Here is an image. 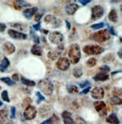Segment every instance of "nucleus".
I'll use <instances>...</instances> for the list:
<instances>
[{
	"instance_id": "1",
	"label": "nucleus",
	"mask_w": 122,
	"mask_h": 124,
	"mask_svg": "<svg viewBox=\"0 0 122 124\" xmlns=\"http://www.w3.org/2000/svg\"><path fill=\"white\" fill-rule=\"evenodd\" d=\"M69 58L70 63L72 64H78L79 61L81 59V48L78 44L77 43H72L69 46Z\"/></svg>"
},
{
	"instance_id": "2",
	"label": "nucleus",
	"mask_w": 122,
	"mask_h": 124,
	"mask_svg": "<svg viewBox=\"0 0 122 124\" xmlns=\"http://www.w3.org/2000/svg\"><path fill=\"white\" fill-rule=\"evenodd\" d=\"M37 87L45 95L51 96L54 92V85L48 79H41L37 84Z\"/></svg>"
},
{
	"instance_id": "3",
	"label": "nucleus",
	"mask_w": 122,
	"mask_h": 124,
	"mask_svg": "<svg viewBox=\"0 0 122 124\" xmlns=\"http://www.w3.org/2000/svg\"><path fill=\"white\" fill-rule=\"evenodd\" d=\"M90 39L98 42H104L110 39V34L108 33V30H101L100 31L92 33L90 36Z\"/></svg>"
},
{
	"instance_id": "4",
	"label": "nucleus",
	"mask_w": 122,
	"mask_h": 124,
	"mask_svg": "<svg viewBox=\"0 0 122 124\" xmlns=\"http://www.w3.org/2000/svg\"><path fill=\"white\" fill-rule=\"evenodd\" d=\"M105 49L97 45H88L83 48V51L88 55H97L104 52Z\"/></svg>"
},
{
	"instance_id": "5",
	"label": "nucleus",
	"mask_w": 122,
	"mask_h": 124,
	"mask_svg": "<svg viewBox=\"0 0 122 124\" xmlns=\"http://www.w3.org/2000/svg\"><path fill=\"white\" fill-rule=\"evenodd\" d=\"M44 20L47 25L52 28H57L62 25V21L60 18H57L52 15H47Z\"/></svg>"
},
{
	"instance_id": "6",
	"label": "nucleus",
	"mask_w": 122,
	"mask_h": 124,
	"mask_svg": "<svg viewBox=\"0 0 122 124\" xmlns=\"http://www.w3.org/2000/svg\"><path fill=\"white\" fill-rule=\"evenodd\" d=\"M63 39V35L60 32H59V31H54V32H51L49 34V36H48V39H49L51 43H52L53 45L59 46L62 44Z\"/></svg>"
},
{
	"instance_id": "7",
	"label": "nucleus",
	"mask_w": 122,
	"mask_h": 124,
	"mask_svg": "<svg viewBox=\"0 0 122 124\" xmlns=\"http://www.w3.org/2000/svg\"><path fill=\"white\" fill-rule=\"evenodd\" d=\"M104 15V8L102 6L98 5L91 8V21H96L101 18Z\"/></svg>"
},
{
	"instance_id": "8",
	"label": "nucleus",
	"mask_w": 122,
	"mask_h": 124,
	"mask_svg": "<svg viewBox=\"0 0 122 124\" xmlns=\"http://www.w3.org/2000/svg\"><path fill=\"white\" fill-rule=\"evenodd\" d=\"M56 67L58 70L61 71H66L68 70L70 67V61L66 57L60 58L56 63Z\"/></svg>"
},
{
	"instance_id": "9",
	"label": "nucleus",
	"mask_w": 122,
	"mask_h": 124,
	"mask_svg": "<svg viewBox=\"0 0 122 124\" xmlns=\"http://www.w3.org/2000/svg\"><path fill=\"white\" fill-rule=\"evenodd\" d=\"M94 106L96 110L98 112L99 115L101 116H104L107 114V108L106 104L102 101H97L94 103Z\"/></svg>"
},
{
	"instance_id": "10",
	"label": "nucleus",
	"mask_w": 122,
	"mask_h": 124,
	"mask_svg": "<svg viewBox=\"0 0 122 124\" xmlns=\"http://www.w3.org/2000/svg\"><path fill=\"white\" fill-rule=\"evenodd\" d=\"M36 114H37V110H36L35 107L31 106V105L25 108V110L23 112V116L27 120H33L36 116Z\"/></svg>"
},
{
	"instance_id": "11",
	"label": "nucleus",
	"mask_w": 122,
	"mask_h": 124,
	"mask_svg": "<svg viewBox=\"0 0 122 124\" xmlns=\"http://www.w3.org/2000/svg\"><path fill=\"white\" fill-rule=\"evenodd\" d=\"M64 46L63 44L59 45L55 49H54L53 51H51L48 52L47 54V57L51 60H56L60 57L61 54H63V52L64 50Z\"/></svg>"
},
{
	"instance_id": "12",
	"label": "nucleus",
	"mask_w": 122,
	"mask_h": 124,
	"mask_svg": "<svg viewBox=\"0 0 122 124\" xmlns=\"http://www.w3.org/2000/svg\"><path fill=\"white\" fill-rule=\"evenodd\" d=\"M8 33L10 37H11L12 39H17V40H23L26 39L27 38V35L23 33L20 31H17L13 29H10L8 30Z\"/></svg>"
},
{
	"instance_id": "13",
	"label": "nucleus",
	"mask_w": 122,
	"mask_h": 124,
	"mask_svg": "<svg viewBox=\"0 0 122 124\" xmlns=\"http://www.w3.org/2000/svg\"><path fill=\"white\" fill-rule=\"evenodd\" d=\"M90 95L91 97L93 98L96 99V100H101L103 98H104V95H105V92L104 89H103L102 87H96L94 88L90 92Z\"/></svg>"
},
{
	"instance_id": "14",
	"label": "nucleus",
	"mask_w": 122,
	"mask_h": 124,
	"mask_svg": "<svg viewBox=\"0 0 122 124\" xmlns=\"http://www.w3.org/2000/svg\"><path fill=\"white\" fill-rule=\"evenodd\" d=\"M78 8H79V6L77 3L71 2V3H69L68 5H66V6L65 7V11L67 15H75V13L77 11Z\"/></svg>"
},
{
	"instance_id": "15",
	"label": "nucleus",
	"mask_w": 122,
	"mask_h": 124,
	"mask_svg": "<svg viewBox=\"0 0 122 124\" xmlns=\"http://www.w3.org/2000/svg\"><path fill=\"white\" fill-rule=\"evenodd\" d=\"M109 79V75L108 73L103 72V71H99L96 75L94 77V80L96 82H103L106 81Z\"/></svg>"
},
{
	"instance_id": "16",
	"label": "nucleus",
	"mask_w": 122,
	"mask_h": 124,
	"mask_svg": "<svg viewBox=\"0 0 122 124\" xmlns=\"http://www.w3.org/2000/svg\"><path fill=\"white\" fill-rule=\"evenodd\" d=\"M2 49L5 53L8 54H12L13 53H14L16 48L13 43H11L10 42H6L2 46Z\"/></svg>"
},
{
	"instance_id": "17",
	"label": "nucleus",
	"mask_w": 122,
	"mask_h": 124,
	"mask_svg": "<svg viewBox=\"0 0 122 124\" xmlns=\"http://www.w3.org/2000/svg\"><path fill=\"white\" fill-rule=\"evenodd\" d=\"M38 11H39V8L37 7H33V8H27L23 11V15L27 18V19L30 20L35 13H37Z\"/></svg>"
},
{
	"instance_id": "18",
	"label": "nucleus",
	"mask_w": 122,
	"mask_h": 124,
	"mask_svg": "<svg viewBox=\"0 0 122 124\" xmlns=\"http://www.w3.org/2000/svg\"><path fill=\"white\" fill-rule=\"evenodd\" d=\"M61 115H62L64 124H74V120L72 118V114L70 112L65 110Z\"/></svg>"
},
{
	"instance_id": "19",
	"label": "nucleus",
	"mask_w": 122,
	"mask_h": 124,
	"mask_svg": "<svg viewBox=\"0 0 122 124\" xmlns=\"http://www.w3.org/2000/svg\"><path fill=\"white\" fill-rule=\"evenodd\" d=\"M41 124H60V118L56 114H54L51 117L43 121Z\"/></svg>"
},
{
	"instance_id": "20",
	"label": "nucleus",
	"mask_w": 122,
	"mask_h": 124,
	"mask_svg": "<svg viewBox=\"0 0 122 124\" xmlns=\"http://www.w3.org/2000/svg\"><path fill=\"white\" fill-rule=\"evenodd\" d=\"M106 122L110 124H120V120L117 116L116 114L112 113L106 117Z\"/></svg>"
},
{
	"instance_id": "21",
	"label": "nucleus",
	"mask_w": 122,
	"mask_h": 124,
	"mask_svg": "<svg viewBox=\"0 0 122 124\" xmlns=\"http://www.w3.org/2000/svg\"><path fill=\"white\" fill-rule=\"evenodd\" d=\"M31 53L34 55H37V56H41L42 53H43V50L42 48L39 44H35L33 46L31 50H30Z\"/></svg>"
},
{
	"instance_id": "22",
	"label": "nucleus",
	"mask_w": 122,
	"mask_h": 124,
	"mask_svg": "<svg viewBox=\"0 0 122 124\" xmlns=\"http://www.w3.org/2000/svg\"><path fill=\"white\" fill-rule=\"evenodd\" d=\"M10 64H11V62L8 60V58L5 57L2 60L1 63H0V71H1V72H5V70L10 66Z\"/></svg>"
},
{
	"instance_id": "23",
	"label": "nucleus",
	"mask_w": 122,
	"mask_h": 124,
	"mask_svg": "<svg viewBox=\"0 0 122 124\" xmlns=\"http://www.w3.org/2000/svg\"><path fill=\"white\" fill-rule=\"evenodd\" d=\"M108 17V20L113 23H116L118 21V14L115 9H112L110 12H109Z\"/></svg>"
},
{
	"instance_id": "24",
	"label": "nucleus",
	"mask_w": 122,
	"mask_h": 124,
	"mask_svg": "<svg viewBox=\"0 0 122 124\" xmlns=\"http://www.w3.org/2000/svg\"><path fill=\"white\" fill-rule=\"evenodd\" d=\"M72 74L75 78H80L83 75V71H82V67L78 66L75 67L72 70Z\"/></svg>"
},
{
	"instance_id": "25",
	"label": "nucleus",
	"mask_w": 122,
	"mask_h": 124,
	"mask_svg": "<svg viewBox=\"0 0 122 124\" xmlns=\"http://www.w3.org/2000/svg\"><path fill=\"white\" fill-rule=\"evenodd\" d=\"M66 89L69 94H76V93H78V88L75 85H72V84L67 85Z\"/></svg>"
},
{
	"instance_id": "26",
	"label": "nucleus",
	"mask_w": 122,
	"mask_h": 124,
	"mask_svg": "<svg viewBox=\"0 0 122 124\" xmlns=\"http://www.w3.org/2000/svg\"><path fill=\"white\" fill-rule=\"evenodd\" d=\"M20 81L21 83L27 86H30V87H33V86L35 85V81H33V80H30V79H26L25 77H22L20 78Z\"/></svg>"
},
{
	"instance_id": "27",
	"label": "nucleus",
	"mask_w": 122,
	"mask_h": 124,
	"mask_svg": "<svg viewBox=\"0 0 122 124\" xmlns=\"http://www.w3.org/2000/svg\"><path fill=\"white\" fill-rule=\"evenodd\" d=\"M15 4H16V7L20 9L21 8H27V7H29V6H31V4L26 2V1H16L15 2Z\"/></svg>"
},
{
	"instance_id": "28",
	"label": "nucleus",
	"mask_w": 122,
	"mask_h": 124,
	"mask_svg": "<svg viewBox=\"0 0 122 124\" xmlns=\"http://www.w3.org/2000/svg\"><path fill=\"white\" fill-rule=\"evenodd\" d=\"M30 36H31L32 39L33 40V42L35 43V44H39L40 42V39H39V36L34 32V30L32 27L30 28Z\"/></svg>"
},
{
	"instance_id": "29",
	"label": "nucleus",
	"mask_w": 122,
	"mask_h": 124,
	"mask_svg": "<svg viewBox=\"0 0 122 124\" xmlns=\"http://www.w3.org/2000/svg\"><path fill=\"white\" fill-rule=\"evenodd\" d=\"M2 82L5 83L6 85H8L9 86H12V85H14L16 84V83L14 81H13L10 77H2L0 79Z\"/></svg>"
},
{
	"instance_id": "30",
	"label": "nucleus",
	"mask_w": 122,
	"mask_h": 124,
	"mask_svg": "<svg viewBox=\"0 0 122 124\" xmlns=\"http://www.w3.org/2000/svg\"><path fill=\"white\" fill-rule=\"evenodd\" d=\"M110 102H111V104H112L114 105H121L122 104V100L120 97L112 96L110 98Z\"/></svg>"
},
{
	"instance_id": "31",
	"label": "nucleus",
	"mask_w": 122,
	"mask_h": 124,
	"mask_svg": "<svg viewBox=\"0 0 122 124\" xmlns=\"http://www.w3.org/2000/svg\"><path fill=\"white\" fill-rule=\"evenodd\" d=\"M39 112H40V114L42 117H44L47 115L49 114L50 113V110L47 109V107H46L45 105L44 106H42L40 109H39Z\"/></svg>"
},
{
	"instance_id": "32",
	"label": "nucleus",
	"mask_w": 122,
	"mask_h": 124,
	"mask_svg": "<svg viewBox=\"0 0 122 124\" xmlns=\"http://www.w3.org/2000/svg\"><path fill=\"white\" fill-rule=\"evenodd\" d=\"M115 60V57L112 54H108L106 56L102 58V61L105 63H108V62H112Z\"/></svg>"
},
{
	"instance_id": "33",
	"label": "nucleus",
	"mask_w": 122,
	"mask_h": 124,
	"mask_svg": "<svg viewBox=\"0 0 122 124\" xmlns=\"http://www.w3.org/2000/svg\"><path fill=\"white\" fill-rule=\"evenodd\" d=\"M105 23L104 22H100V23H94L92 24L90 26V28L93 30H100V29H102L105 27Z\"/></svg>"
},
{
	"instance_id": "34",
	"label": "nucleus",
	"mask_w": 122,
	"mask_h": 124,
	"mask_svg": "<svg viewBox=\"0 0 122 124\" xmlns=\"http://www.w3.org/2000/svg\"><path fill=\"white\" fill-rule=\"evenodd\" d=\"M1 98L2 99V101H5V102H8L9 103L10 102V98H9V96H8V92L7 90H4L2 94H1Z\"/></svg>"
},
{
	"instance_id": "35",
	"label": "nucleus",
	"mask_w": 122,
	"mask_h": 124,
	"mask_svg": "<svg viewBox=\"0 0 122 124\" xmlns=\"http://www.w3.org/2000/svg\"><path fill=\"white\" fill-rule=\"evenodd\" d=\"M97 63V61L95 58H91L90 59H88L86 62V65L88 67H94Z\"/></svg>"
},
{
	"instance_id": "36",
	"label": "nucleus",
	"mask_w": 122,
	"mask_h": 124,
	"mask_svg": "<svg viewBox=\"0 0 122 124\" xmlns=\"http://www.w3.org/2000/svg\"><path fill=\"white\" fill-rule=\"evenodd\" d=\"M31 102H32V99L30 98L29 97H27V98H24V100H23V101L22 103V107L23 108H27V107L29 106L30 104H31Z\"/></svg>"
},
{
	"instance_id": "37",
	"label": "nucleus",
	"mask_w": 122,
	"mask_h": 124,
	"mask_svg": "<svg viewBox=\"0 0 122 124\" xmlns=\"http://www.w3.org/2000/svg\"><path fill=\"white\" fill-rule=\"evenodd\" d=\"M35 95L37 97V104H39L41 101H45V98L41 95V93L40 92H36Z\"/></svg>"
},
{
	"instance_id": "38",
	"label": "nucleus",
	"mask_w": 122,
	"mask_h": 124,
	"mask_svg": "<svg viewBox=\"0 0 122 124\" xmlns=\"http://www.w3.org/2000/svg\"><path fill=\"white\" fill-rule=\"evenodd\" d=\"M74 124H88V123L84 120V118L78 116L75 117V120H74Z\"/></svg>"
},
{
	"instance_id": "39",
	"label": "nucleus",
	"mask_w": 122,
	"mask_h": 124,
	"mask_svg": "<svg viewBox=\"0 0 122 124\" xmlns=\"http://www.w3.org/2000/svg\"><path fill=\"white\" fill-rule=\"evenodd\" d=\"M0 124H13L11 119H10L8 116L4 117L1 120H0Z\"/></svg>"
},
{
	"instance_id": "40",
	"label": "nucleus",
	"mask_w": 122,
	"mask_h": 124,
	"mask_svg": "<svg viewBox=\"0 0 122 124\" xmlns=\"http://www.w3.org/2000/svg\"><path fill=\"white\" fill-rule=\"evenodd\" d=\"M112 93H113V95L114 96H120L121 95V88H115L112 91Z\"/></svg>"
},
{
	"instance_id": "41",
	"label": "nucleus",
	"mask_w": 122,
	"mask_h": 124,
	"mask_svg": "<svg viewBox=\"0 0 122 124\" xmlns=\"http://www.w3.org/2000/svg\"><path fill=\"white\" fill-rule=\"evenodd\" d=\"M107 27H108V30H108V32L109 34H112L113 36H117V33H116V31L115 30L114 27L108 25V24H107Z\"/></svg>"
},
{
	"instance_id": "42",
	"label": "nucleus",
	"mask_w": 122,
	"mask_h": 124,
	"mask_svg": "<svg viewBox=\"0 0 122 124\" xmlns=\"http://www.w3.org/2000/svg\"><path fill=\"white\" fill-rule=\"evenodd\" d=\"M90 81H88V80H86V81H84L83 83H79V87L81 88V89L88 87V86H90Z\"/></svg>"
},
{
	"instance_id": "43",
	"label": "nucleus",
	"mask_w": 122,
	"mask_h": 124,
	"mask_svg": "<svg viewBox=\"0 0 122 124\" xmlns=\"http://www.w3.org/2000/svg\"><path fill=\"white\" fill-rule=\"evenodd\" d=\"M8 116V110L5 109H2L0 110V120H1L4 117Z\"/></svg>"
},
{
	"instance_id": "44",
	"label": "nucleus",
	"mask_w": 122,
	"mask_h": 124,
	"mask_svg": "<svg viewBox=\"0 0 122 124\" xmlns=\"http://www.w3.org/2000/svg\"><path fill=\"white\" fill-rule=\"evenodd\" d=\"M11 26L13 27H15V28H17V29H20V30H26L25 26H23V24H20V23H14V24L11 23Z\"/></svg>"
},
{
	"instance_id": "45",
	"label": "nucleus",
	"mask_w": 122,
	"mask_h": 124,
	"mask_svg": "<svg viewBox=\"0 0 122 124\" xmlns=\"http://www.w3.org/2000/svg\"><path fill=\"white\" fill-rule=\"evenodd\" d=\"M100 71H103V72H106V73H108V72L111 70V69H110V67H109L108 65H103V66H102V67L100 68Z\"/></svg>"
},
{
	"instance_id": "46",
	"label": "nucleus",
	"mask_w": 122,
	"mask_h": 124,
	"mask_svg": "<svg viewBox=\"0 0 122 124\" xmlns=\"http://www.w3.org/2000/svg\"><path fill=\"white\" fill-rule=\"evenodd\" d=\"M11 119H14L16 117V108L14 106L11 107Z\"/></svg>"
},
{
	"instance_id": "47",
	"label": "nucleus",
	"mask_w": 122,
	"mask_h": 124,
	"mask_svg": "<svg viewBox=\"0 0 122 124\" xmlns=\"http://www.w3.org/2000/svg\"><path fill=\"white\" fill-rule=\"evenodd\" d=\"M90 89H91V87H90V86H88V87L84 88V89H83L81 92H79V95H86V94H88V93L90 91Z\"/></svg>"
},
{
	"instance_id": "48",
	"label": "nucleus",
	"mask_w": 122,
	"mask_h": 124,
	"mask_svg": "<svg viewBox=\"0 0 122 124\" xmlns=\"http://www.w3.org/2000/svg\"><path fill=\"white\" fill-rule=\"evenodd\" d=\"M42 16H43V13H38L35 15V21H37V22H40V20L41 19Z\"/></svg>"
},
{
	"instance_id": "49",
	"label": "nucleus",
	"mask_w": 122,
	"mask_h": 124,
	"mask_svg": "<svg viewBox=\"0 0 122 124\" xmlns=\"http://www.w3.org/2000/svg\"><path fill=\"white\" fill-rule=\"evenodd\" d=\"M78 2L79 3H81L83 6H85V5H87L88 3L91 2V0H78Z\"/></svg>"
},
{
	"instance_id": "50",
	"label": "nucleus",
	"mask_w": 122,
	"mask_h": 124,
	"mask_svg": "<svg viewBox=\"0 0 122 124\" xmlns=\"http://www.w3.org/2000/svg\"><path fill=\"white\" fill-rule=\"evenodd\" d=\"M33 27L34 28L35 30H41V22H39L38 23H36V24H34V25L33 26Z\"/></svg>"
},
{
	"instance_id": "51",
	"label": "nucleus",
	"mask_w": 122,
	"mask_h": 124,
	"mask_svg": "<svg viewBox=\"0 0 122 124\" xmlns=\"http://www.w3.org/2000/svg\"><path fill=\"white\" fill-rule=\"evenodd\" d=\"M19 79H20L19 75H18L17 73H14L13 75H12V80H13V81L16 82V81H18Z\"/></svg>"
},
{
	"instance_id": "52",
	"label": "nucleus",
	"mask_w": 122,
	"mask_h": 124,
	"mask_svg": "<svg viewBox=\"0 0 122 124\" xmlns=\"http://www.w3.org/2000/svg\"><path fill=\"white\" fill-rule=\"evenodd\" d=\"M6 29V25L3 23H0V32H3Z\"/></svg>"
},
{
	"instance_id": "53",
	"label": "nucleus",
	"mask_w": 122,
	"mask_h": 124,
	"mask_svg": "<svg viewBox=\"0 0 122 124\" xmlns=\"http://www.w3.org/2000/svg\"><path fill=\"white\" fill-rule=\"evenodd\" d=\"M65 22H66V24L67 30H70V29H71V23H70V22H69V21H67V20H66Z\"/></svg>"
},
{
	"instance_id": "54",
	"label": "nucleus",
	"mask_w": 122,
	"mask_h": 124,
	"mask_svg": "<svg viewBox=\"0 0 122 124\" xmlns=\"http://www.w3.org/2000/svg\"><path fill=\"white\" fill-rule=\"evenodd\" d=\"M118 54L119 58L121 59V58H122V50H121V48L119 49V51L118 52Z\"/></svg>"
},
{
	"instance_id": "55",
	"label": "nucleus",
	"mask_w": 122,
	"mask_h": 124,
	"mask_svg": "<svg viewBox=\"0 0 122 124\" xmlns=\"http://www.w3.org/2000/svg\"><path fill=\"white\" fill-rule=\"evenodd\" d=\"M118 73H121V70H116V71H115V72H112V75L113 76V75H115V74Z\"/></svg>"
},
{
	"instance_id": "56",
	"label": "nucleus",
	"mask_w": 122,
	"mask_h": 124,
	"mask_svg": "<svg viewBox=\"0 0 122 124\" xmlns=\"http://www.w3.org/2000/svg\"><path fill=\"white\" fill-rule=\"evenodd\" d=\"M42 32H43L44 33H48V30H42Z\"/></svg>"
},
{
	"instance_id": "57",
	"label": "nucleus",
	"mask_w": 122,
	"mask_h": 124,
	"mask_svg": "<svg viewBox=\"0 0 122 124\" xmlns=\"http://www.w3.org/2000/svg\"><path fill=\"white\" fill-rule=\"evenodd\" d=\"M110 2L111 3H117V2H118V1H110Z\"/></svg>"
},
{
	"instance_id": "58",
	"label": "nucleus",
	"mask_w": 122,
	"mask_h": 124,
	"mask_svg": "<svg viewBox=\"0 0 122 124\" xmlns=\"http://www.w3.org/2000/svg\"><path fill=\"white\" fill-rule=\"evenodd\" d=\"M2 102L1 101H0V107H1V106H2Z\"/></svg>"
},
{
	"instance_id": "59",
	"label": "nucleus",
	"mask_w": 122,
	"mask_h": 124,
	"mask_svg": "<svg viewBox=\"0 0 122 124\" xmlns=\"http://www.w3.org/2000/svg\"><path fill=\"white\" fill-rule=\"evenodd\" d=\"M0 89H1V86H0Z\"/></svg>"
}]
</instances>
